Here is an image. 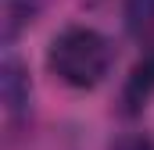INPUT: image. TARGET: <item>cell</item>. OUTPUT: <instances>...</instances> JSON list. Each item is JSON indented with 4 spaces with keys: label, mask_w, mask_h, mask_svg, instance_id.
<instances>
[{
    "label": "cell",
    "mask_w": 154,
    "mask_h": 150,
    "mask_svg": "<svg viewBox=\"0 0 154 150\" xmlns=\"http://www.w3.org/2000/svg\"><path fill=\"white\" fill-rule=\"evenodd\" d=\"M115 57L118 54L108 32L93 25H65L47 46V72L75 93H90L108 82Z\"/></svg>",
    "instance_id": "1"
},
{
    "label": "cell",
    "mask_w": 154,
    "mask_h": 150,
    "mask_svg": "<svg viewBox=\"0 0 154 150\" xmlns=\"http://www.w3.org/2000/svg\"><path fill=\"white\" fill-rule=\"evenodd\" d=\"M0 97H4V111L11 122H18L22 114L29 111V100H32V79H29V68L25 61L7 50L4 61H0Z\"/></svg>",
    "instance_id": "2"
},
{
    "label": "cell",
    "mask_w": 154,
    "mask_h": 150,
    "mask_svg": "<svg viewBox=\"0 0 154 150\" xmlns=\"http://www.w3.org/2000/svg\"><path fill=\"white\" fill-rule=\"evenodd\" d=\"M108 150H154V140L147 132H125V136H118Z\"/></svg>",
    "instance_id": "6"
},
{
    "label": "cell",
    "mask_w": 154,
    "mask_h": 150,
    "mask_svg": "<svg viewBox=\"0 0 154 150\" xmlns=\"http://www.w3.org/2000/svg\"><path fill=\"white\" fill-rule=\"evenodd\" d=\"M122 14L129 36H136L140 43H154V0H125Z\"/></svg>",
    "instance_id": "5"
},
{
    "label": "cell",
    "mask_w": 154,
    "mask_h": 150,
    "mask_svg": "<svg viewBox=\"0 0 154 150\" xmlns=\"http://www.w3.org/2000/svg\"><path fill=\"white\" fill-rule=\"evenodd\" d=\"M151 97H154V54H147V57L136 61V68H133L129 79H125L122 97H118V104H122L118 111L125 114V118H136V114L147 111Z\"/></svg>",
    "instance_id": "3"
},
{
    "label": "cell",
    "mask_w": 154,
    "mask_h": 150,
    "mask_svg": "<svg viewBox=\"0 0 154 150\" xmlns=\"http://www.w3.org/2000/svg\"><path fill=\"white\" fill-rule=\"evenodd\" d=\"M43 0H4V43L11 46L32 22H36Z\"/></svg>",
    "instance_id": "4"
}]
</instances>
